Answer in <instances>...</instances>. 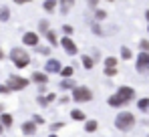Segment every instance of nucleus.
I'll return each mask as SVG.
<instances>
[{"label": "nucleus", "instance_id": "1", "mask_svg": "<svg viewBox=\"0 0 149 137\" xmlns=\"http://www.w3.org/2000/svg\"><path fill=\"white\" fill-rule=\"evenodd\" d=\"M8 59H10V63L16 68H26L30 65V55L22 46H12L10 52H8Z\"/></svg>", "mask_w": 149, "mask_h": 137}, {"label": "nucleus", "instance_id": "2", "mask_svg": "<svg viewBox=\"0 0 149 137\" xmlns=\"http://www.w3.org/2000/svg\"><path fill=\"white\" fill-rule=\"evenodd\" d=\"M135 125H137V117H135V113H131V111H121V113H117V117H115V129H119L123 133L131 131Z\"/></svg>", "mask_w": 149, "mask_h": 137}, {"label": "nucleus", "instance_id": "3", "mask_svg": "<svg viewBox=\"0 0 149 137\" xmlns=\"http://www.w3.org/2000/svg\"><path fill=\"white\" fill-rule=\"evenodd\" d=\"M71 97H73L74 103L83 105V103H91L93 97H95V93H93L91 87H87V85H77L73 91H71Z\"/></svg>", "mask_w": 149, "mask_h": 137}, {"label": "nucleus", "instance_id": "4", "mask_svg": "<svg viewBox=\"0 0 149 137\" xmlns=\"http://www.w3.org/2000/svg\"><path fill=\"white\" fill-rule=\"evenodd\" d=\"M32 81L30 79H26V77H20V75H10L8 79H6V85L10 87V91H24L26 87L30 85Z\"/></svg>", "mask_w": 149, "mask_h": 137}, {"label": "nucleus", "instance_id": "5", "mask_svg": "<svg viewBox=\"0 0 149 137\" xmlns=\"http://www.w3.org/2000/svg\"><path fill=\"white\" fill-rule=\"evenodd\" d=\"M135 71L139 75H149V52L139 50L135 55Z\"/></svg>", "mask_w": 149, "mask_h": 137}, {"label": "nucleus", "instance_id": "6", "mask_svg": "<svg viewBox=\"0 0 149 137\" xmlns=\"http://www.w3.org/2000/svg\"><path fill=\"white\" fill-rule=\"evenodd\" d=\"M61 48L65 50V55L67 57H77L79 55V45L74 43V38L73 36H61Z\"/></svg>", "mask_w": 149, "mask_h": 137}, {"label": "nucleus", "instance_id": "7", "mask_svg": "<svg viewBox=\"0 0 149 137\" xmlns=\"http://www.w3.org/2000/svg\"><path fill=\"white\" fill-rule=\"evenodd\" d=\"M115 95H117V97L123 101L125 107H127V105H129V103L135 99V95H137V93H135V89H133V87H129V85H121V87H117Z\"/></svg>", "mask_w": 149, "mask_h": 137}, {"label": "nucleus", "instance_id": "8", "mask_svg": "<svg viewBox=\"0 0 149 137\" xmlns=\"http://www.w3.org/2000/svg\"><path fill=\"white\" fill-rule=\"evenodd\" d=\"M22 45L28 48H36L40 45V32H34V30H26L22 34Z\"/></svg>", "mask_w": 149, "mask_h": 137}, {"label": "nucleus", "instance_id": "9", "mask_svg": "<svg viewBox=\"0 0 149 137\" xmlns=\"http://www.w3.org/2000/svg\"><path fill=\"white\" fill-rule=\"evenodd\" d=\"M61 68H63V63H61L58 59H54V57H49L47 63H45V67H42V71L49 73V75H58Z\"/></svg>", "mask_w": 149, "mask_h": 137}, {"label": "nucleus", "instance_id": "10", "mask_svg": "<svg viewBox=\"0 0 149 137\" xmlns=\"http://www.w3.org/2000/svg\"><path fill=\"white\" fill-rule=\"evenodd\" d=\"M30 81H32L34 85H49V83H50V75H49V73H45V71H32Z\"/></svg>", "mask_w": 149, "mask_h": 137}, {"label": "nucleus", "instance_id": "11", "mask_svg": "<svg viewBox=\"0 0 149 137\" xmlns=\"http://www.w3.org/2000/svg\"><path fill=\"white\" fill-rule=\"evenodd\" d=\"M36 129H38V125H36L32 119H28V121H24V123L20 125V131H22V135H26V137H34Z\"/></svg>", "mask_w": 149, "mask_h": 137}, {"label": "nucleus", "instance_id": "12", "mask_svg": "<svg viewBox=\"0 0 149 137\" xmlns=\"http://www.w3.org/2000/svg\"><path fill=\"white\" fill-rule=\"evenodd\" d=\"M42 36H45V41H47V45H50L52 48H56V46H61V36L56 34V30H52V28H50L49 32H45Z\"/></svg>", "mask_w": 149, "mask_h": 137}, {"label": "nucleus", "instance_id": "13", "mask_svg": "<svg viewBox=\"0 0 149 137\" xmlns=\"http://www.w3.org/2000/svg\"><path fill=\"white\" fill-rule=\"evenodd\" d=\"M74 2H77V0H58V12H61L63 16H67L74 8Z\"/></svg>", "mask_w": 149, "mask_h": 137}, {"label": "nucleus", "instance_id": "14", "mask_svg": "<svg viewBox=\"0 0 149 137\" xmlns=\"http://www.w3.org/2000/svg\"><path fill=\"white\" fill-rule=\"evenodd\" d=\"M81 65H83L85 71H93L97 63H95V59H93L89 52H83V55H81Z\"/></svg>", "mask_w": 149, "mask_h": 137}, {"label": "nucleus", "instance_id": "15", "mask_svg": "<svg viewBox=\"0 0 149 137\" xmlns=\"http://www.w3.org/2000/svg\"><path fill=\"white\" fill-rule=\"evenodd\" d=\"M119 59H121V61H131V59H135L133 48H131V46H127V45L119 46Z\"/></svg>", "mask_w": 149, "mask_h": 137}, {"label": "nucleus", "instance_id": "16", "mask_svg": "<svg viewBox=\"0 0 149 137\" xmlns=\"http://www.w3.org/2000/svg\"><path fill=\"white\" fill-rule=\"evenodd\" d=\"M42 10L47 14H54L58 10V0H42Z\"/></svg>", "mask_w": 149, "mask_h": 137}, {"label": "nucleus", "instance_id": "17", "mask_svg": "<svg viewBox=\"0 0 149 137\" xmlns=\"http://www.w3.org/2000/svg\"><path fill=\"white\" fill-rule=\"evenodd\" d=\"M77 85H79V83H77V81H74V79H63V81H61V83H58V87H61V91H73L74 87H77Z\"/></svg>", "mask_w": 149, "mask_h": 137}, {"label": "nucleus", "instance_id": "18", "mask_svg": "<svg viewBox=\"0 0 149 137\" xmlns=\"http://www.w3.org/2000/svg\"><path fill=\"white\" fill-rule=\"evenodd\" d=\"M83 129L87 133H95V131H99V121L97 119H87L85 125H83Z\"/></svg>", "mask_w": 149, "mask_h": 137}, {"label": "nucleus", "instance_id": "19", "mask_svg": "<svg viewBox=\"0 0 149 137\" xmlns=\"http://www.w3.org/2000/svg\"><path fill=\"white\" fill-rule=\"evenodd\" d=\"M107 105H109V107H113V109H123V107H125V103L117 97V95H115V93L107 99Z\"/></svg>", "mask_w": 149, "mask_h": 137}, {"label": "nucleus", "instance_id": "20", "mask_svg": "<svg viewBox=\"0 0 149 137\" xmlns=\"http://www.w3.org/2000/svg\"><path fill=\"white\" fill-rule=\"evenodd\" d=\"M34 52L40 55V57H47V59H49V57H52V46H50V45H38L36 48H34Z\"/></svg>", "mask_w": 149, "mask_h": 137}, {"label": "nucleus", "instance_id": "21", "mask_svg": "<svg viewBox=\"0 0 149 137\" xmlns=\"http://www.w3.org/2000/svg\"><path fill=\"white\" fill-rule=\"evenodd\" d=\"M107 16H109V14H107V10H105V8H95V10H93V20H97V22H105V20H107Z\"/></svg>", "mask_w": 149, "mask_h": 137}, {"label": "nucleus", "instance_id": "22", "mask_svg": "<svg viewBox=\"0 0 149 137\" xmlns=\"http://www.w3.org/2000/svg\"><path fill=\"white\" fill-rule=\"evenodd\" d=\"M0 123L4 125V129H10V127L14 125V117H12L10 113H6V111H4V113L0 115Z\"/></svg>", "mask_w": 149, "mask_h": 137}, {"label": "nucleus", "instance_id": "23", "mask_svg": "<svg viewBox=\"0 0 149 137\" xmlns=\"http://www.w3.org/2000/svg\"><path fill=\"white\" fill-rule=\"evenodd\" d=\"M63 79H73L74 77V67L73 65H63V68H61V73H58Z\"/></svg>", "mask_w": 149, "mask_h": 137}, {"label": "nucleus", "instance_id": "24", "mask_svg": "<svg viewBox=\"0 0 149 137\" xmlns=\"http://www.w3.org/2000/svg\"><path fill=\"white\" fill-rule=\"evenodd\" d=\"M91 32L95 34V36H105L107 32H105V28L101 26V22H97V20H93L91 22Z\"/></svg>", "mask_w": 149, "mask_h": 137}, {"label": "nucleus", "instance_id": "25", "mask_svg": "<svg viewBox=\"0 0 149 137\" xmlns=\"http://www.w3.org/2000/svg\"><path fill=\"white\" fill-rule=\"evenodd\" d=\"M71 119L85 123V121H87V113H83V109H73V111H71Z\"/></svg>", "mask_w": 149, "mask_h": 137}, {"label": "nucleus", "instance_id": "26", "mask_svg": "<svg viewBox=\"0 0 149 137\" xmlns=\"http://www.w3.org/2000/svg\"><path fill=\"white\" fill-rule=\"evenodd\" d=\"M137 109H139L141 113H147V111H149V97H141V99H137Z\"/></svg>", "mask_w": 149, "mask_h": 137}, {"label": "nucleus", "instance_id": "27", "mask_svg": "<svg viewBox=\"0 0 149 137\" xmlns=\"http://www.w3.org/2000/svg\"><path fill=\"white\" fill-rule=\"evenodd\" d=\"M49 30H50V20L49 18H40V20H38V30H36V32L45 34V32H49Z\"/></svg>", "mask_w": 149, "mask_h": 137}, {"label": "nucleus", "instance_id": "28", "mask_svg": "<svg viewBox=\"0 0 149 137\" xmlns=\"http://www.w3.org/2000/svg\"><path fill=\"white\" fill-rule=\"evenodd\" d=\"M117 65H119V59L115 55H109L103 59V67H117Z\"/></svg>", "mask_w": 149, "mask_h": 137}, {"label": "nucleus", "instance_id": "29", "mask_svg": "<svg viewBox=\"0 0 149 137\" xmlns=\"http://www.w3.org/2000/svg\"><path fill=\"white\" fill-rule=\"evenodd\" d=\"M8 20H10V8L6 4H2L0 6V22H8Z\"/></svg>", "mask_w": 149, "mask_h": 137}, {"label": "nucleus", "instance_id": "30", "mask_svg": "<svg viewBox=\"0 0 149 137\" xmlns=\"http://www.w3.org/2000/svg\"><path fill=\"white\" fill-rule=\"evenodd\" d=\"M103 75H105L107 79H115V77L119 75V68L117 67H105L103 68Z\"/></svg>", "mask_w": 149, "mask_h": 137}, {"label": "nucleus", "instance_id": "31", "mask_svg": "<svg viewBox=\"0 0 149 137\" xmlns=\"http://www.w3.org/2000/svg\"><path fill=\"white\" fill-rule=\"evenodd\" d=\"M61 32H63V34H65V36H73L74 34V26L73 24H63V26H61Z\"/></svg>", "mask_w": 149, "mask_h": 137}, {"label": "nucleus", "instance_id": "32", "mask_svg": "<svg viewBox=\"0 0 149 137\" xmlns=\"http://www.w3.org/2000/svg\"><path fill=\"white\" fill-rule=\"evenodd\" d=\"M89 55L95 59V63H101V61H103V55H101L99 48H91V52H89Z\"/></svg>", "mask_w": 149, "mask_h": 137}, {"label": "nucleus", "instance_id": "33", "mask_svg": "<svg viewBox=\"0 0 149 137\" xmlns=\"http://www.w3.org/2000/svg\"><path fill=\"white\" fill-rule=\"evenodd\" d=\"M61 129H65V123H63V121L50 123V133H56V131H61Z\"/></svg>", "mask_w": 149, "mask_h": 137}, {"label": "nucleus", "instance_id": "34", "mask_svg": "<svg viewBox=\"0 0 149 137\" xmlns=\"http://www.w3.org/2000/svg\"><path fill=\"white\" fill-rule=\"evenodd\" d=\"M36 105H40V107H49L50 103L47 101V95H38V97H36Z\"/></svg>", "mask_w": 149, "mask_h": 137}, {"label": "nucleus", "instance_id": "35", "mask_svg": "<svg viewBox=\"0 0 149 137\" xmlns=\"http://www.w3.org/2000/svg\"><path fill=\"white\" fill-rule=\"evenodd\" d=\"M139 50L149 52V41H147V38H141V41H139Z\"/></svg>", "mask_w": 149, "mask_h": 137}, {"label": "nucleus", "instance_id": "36", "mask_svg": "<svg viewBox=\"0 0 149 137\" xmlns=\"http://www.w3.org/2000/svg\"><path fill=\"white\" fill-rule=\"evenodd\" d=\"M47 101H49L50 105H52V103H56V101H58V95H56V93H47Z\"/></svg>", "mask_w": 149, "mask_h": 137}, {"label": "nucleus", "instance_id": "37", "mask_svg": "<svg viewBox=\"0 0 149 137\" xmlns=\"http://www.w3.org/2000/svg\"><path fill=\"white\" fill-rule=\"evenodd\" d=\"M87 2V6L91 8V10H95V8H99V4H101V0H85Z\"/></svg>", "mask_w": 149, "mask_h": 137}, {"label": "nucleus", "instance_id": "38", "mask_svg": "<svg viewBox=\"0 0 149 137\" xmlns=\"http://www.w3.org/2000/svg\"><path fill=\"white\" fill-rule=\"evenodd\" d=\"M10 87L6 85V83H0V95H10Z\"/></svg>", "mask_w": 149, "mask_h": 137}, {"label": "nucleus", "instance_id": "39", "mask_svg": "<svg viewBox=\"0 0 149 137\" xmlns=\"http://www.w3.org/2000/svg\"><path fill=\"white\" fill-rule=\"evenodd\" d=\"M32 121H34L36 125H42V123H45V117H42V115H32Z\"/></svg>", "mask_w": 149, "mask_h": 137}, {"label": "nucleus", "instance_id": "40", "mask_svg": "<svg viewBox=\"0 0 149 137\" xmlns=\"http://www.w3.org/2000/svg\"><path fill=\"white\" fill-rule=\"evenodd\" d=\"M69 101H73V97H61V99H58V103H61V105H67Z\"/></svg>", "mask_w": 149, "mask_h": 137}, {"label": "nucleus", "instance_id": "41", "mask_svg": "<svg viewBox=\"0 0 149 137\" xmlns=\"http://www.w3.org/2000/svg\"><path fill=\"white\" fill-rule=\"evenodd\" d=\"M14 4H18V6H22V4H28V2H32V0H12Z\"/></svg>", "mask_w": 149, "mask_h": 137}, {"label": "nucleus", "instance_id": "42", "mask_svg": "<svg viewBox=\"0 0 149 137\" xmlns=\"http://www.w3.org/2000/svg\"><path fill=\"white\" fill-rule=\"evenodd\" d=\"M4 59H6V52H4V50L0 48V61H4Z\"/></svg>", "mask_w": 149, "mask_h": 137}, {"label": "nucleus", "instance_id": "43", "mask_svg": "<svg viewBox=\"0 0 149 137\" xmlns=\"http://www.w3.org/2000/svg\"><path fill=\"white\" fill-rule=\"evenodd\" d=\"M143 16H145V20H147V22H149V8H147V10H145V14H143Z\"/></svg>", "mask_w": 149, "mask_h": 137}, {"label": "nucleus", "instance_id": "44", "mask_svg": "<svg viewBox=\"0 0 149 137\" xmlns=\"http://www.w3.org/2000/svg\"><path fill=\"white\" fill-rule=\"evenodd\" d=\"M4 131H6V129H4V125L0 123V137H2V133H4Z\"/></svg>", "mask_w": 149, "mask_h": 137}, {"label": "nucleus", "instance_id": "45", "mask_svg": "<svg viewBox=\"0 0 149 137\" xmlns=\"http://www.w3.org/2000/svg\"><path fill=\"white\" fill-rule=\"evenodd\" d=\"M4 113V103H0V115Z\"/></svg>", "mask_w": 149, "mask_h": 137}, {"label": "nucleus", "instance_id": "46", "mask_svg": "<svg viewBox=\"0 0 149 137\" xmlns=\"http://www.w3.org/2000/svg\"><path fill=\"white\" fill-rule=\"evenodd\" d=\"M47 137H58V135H56V133H49Z\"/></svg>", "mask_w": 149, "mask_h": 137}, {"label": "nucleus", "instance_id": "47", "mask_svg": "<svg viewBox=\"0 0 149 137\" xmlns=\"http://www.w3.org/2000/svg\"><path fill=\"white\" fill-rule=\"evenodd\" d=\"M147 34H149V22H147Z\"/></svg>", "mask_w": 149, "mask_h": 137}, {"label": "nucleus", "instance_id": "48", "mask_svg": "<svg viewBox=\"0 0 149 137\" xmlns=\"http://www.w3.org/2000/svg\"><path fill=\"white\" fill-rule=\"evenodd\" d=\"M105 2H115V0H105Z\"/></svg>", "mask_w": 149, "mask_h": 137}, {"label": "nucleus", "instance_id": "49", "mask_svg": "<svg viewBox=\"0 0 149 137\" xmlns=\"http://www.w3.org/2000/svg\"><path fill=\"white\" fill-rule=\"evenodd\" d=\"M147 137H149V135H147Z\"/></svg>", "mask_w": 149, "mask_h": 137}]
</instances>
